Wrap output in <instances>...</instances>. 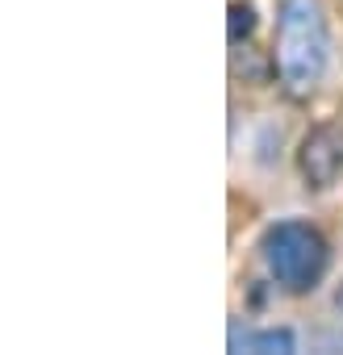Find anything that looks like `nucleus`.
Instances as JSON below:
<instances>
[{"label": "nucleus", "mask_w": 343, "mask_h": 355, "mask_svg": "<svg viewBox=\"0 0 343 355\" xmlns=\"http://www.w3.org/2000/svg\"><path fill=\"white\" fill-rule=\"evenodd\" d=\"M331 63V34L318 0H285L276 17V76L293 96L322 84Z\"/></svg>", "instance_id": "f257e3e1"}, {"label": "nucleus", "mask_w": 343, "mask_h": 355, "mask_svg": "<svg viewBox=\"0 0 343 355\" xmlns=\"http://www.w3.org/2000/svg\"><path fill=\"white\" fill-rule=\"evenodd\" d=\"M260 251H264V263H268L272 280L285 293H310V288H318V280L326 276V263H331L326 239L318 234V226H310L301 218L268 226Z\"/></svg>", "instance_id": "f03ea898"}, {"label": "nucleus", "mask_w": 343, "mask_h": 355, "mask_svg": "<svg viewBox=\"0 0 343 355\" xmlns=\"http://www.w3.org/2000/svg\"><path fill=\"white\" fill-rule=\"evenodd\" d=\"M297 167H301V180L310 189H331L343 171V130L322 121L314 125L306 138H301V150H297Z\"/></svg>", "instance_id": "7ed1b4c3"}, {"label": "nucleus", "mask_w": 343, "mask_h": 355, "mask_svg": "<svg viewBox=\"0 0 343 355\" xmlns=\"http://www.w3.org/2000/svg\"><path fill=\"white\" fill-rule=\"evenodd\" d=\"M231 347L235 351H281V355H289L293 347H297V338H293V330H256V334H231Z\"/></svg>", "instance_id": "20e7f679"}, {"label": "nucleus", "mask_w": 343, "mask_h": 355, "mask_svg": "<svg viewBox=\"0 0 343 355\" xmlns=\"http://www.w3.org/2000/svg\"><path fill=\"white\" fill-rule=\"evenodd\" d=\"M251 30H256V9L251 5H243V0H235V5H231V42L239 46L243 38H251Z\"/></svg>", "instance_id": "39448f33"}, {"label": "nucleus", "mask_w": 343, "mask_h": 355, "mask_svg": "<svg viewBox=\"0 0 343 355\" xmlns=\"http://www.w3.org/2000/svg\"><path fill=\"white\" fill-rule=\"evenodd\" d=\"M335 301H339V309H343V288H339V297H335Z\"/></svg>", "instance_id": "423d86ee"}]
</instances>
